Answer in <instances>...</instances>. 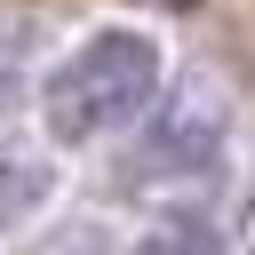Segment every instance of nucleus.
Listing matches in <instances>:
<instances>
[{
  "mask_svg": "<svg viewBox=\"0 0 255 255\" xmlns=\"http://www.w3.org/2000/svg\"><path fill=\"white\" fill-rule=\"evenodd\" d=\"M151 96H159V48L143 32H96L48 72L40 112L56 143H96L104 128H128Z\"/></svg>",
  "mask_w": 255,
  "mask_h": 255,
  "instance_id": "obj_1",
  "label": "nucleus"
},
{
  "mask_svg": "<svg viewBox=\"0 0 255 255\" xmlns=\"http://www.w3.org/2000/svg\"><path fill=\"white\" fill-rule=\"evenodd\" d=\"M215 159V143H207V120H167L151 143H143V175H191V167H207Z\"/></svg>",
  "mask_w": 255,
  "mask_h": 255,
  "instance_id": "obj_2",
  "label": "nucleus"
},
{
  "mask_svg": "<svg viewBox=\"0 0 255 255\" xmlns=\"http://www.w3.org/2000/svg\"><path fill=\"white\" fill-rule=\"evenodd\" d=\"M48 191H56L48 159H32V151H0V231H8V223H24Z\"/></svg>",
  "mask_w": 255,
  "mask_h": 255,
  "instance_id": "obj_3",
  "label": "nucleus"
},
{
  "mask_svg": "<svg viewBox=\"0 0 255 255\" xmlns=\"http://www.w3.org/2000/svg\"><path fill=\"white\" fill-rule=\"evenodd\" d=\"M135 255H215V231L207 223H159V231H143Z\"/></svg>",
  "mask_w": 255,
  "mask_h": 255,
  "instance_id": "obj_4",
  "label": "nucleus"
},
{
  "mask_svg": "<svg viewBox=\"0 0 255 255\" xmlns=\"http://www.w3.org/2000/svg\"><path fill=\"white\" fill-rule=\"evenodd\" d=\"M175 8H191V0H175Z\"/></svg>",
  "mask_w": 255,
  "mask_h": 255,
  "instance_id": "obj_5",
  "label": "nucleus"
}]
</instances>
